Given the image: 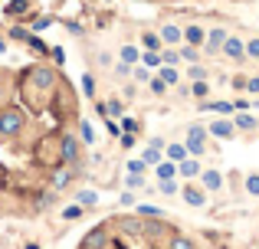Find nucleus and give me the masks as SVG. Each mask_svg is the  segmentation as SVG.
I'll use <instances>...</instances> for the list:
<instances>
[{"label": "nucleus", "instance_id": "nucleus-10", "mask_svg": "<svg viewBox=\"0 0 259 249\" xmlns=\"http://www.w3.org/2000/svg\"><path fill=\"white\" fill-rule=\"evenodd\" d=\"M230 122H233L236 131H256V128H259V118L253 115V112H233Z\"/></svg>", "mask_w": 259, "mask_h": 249}, {"label": "nucleus", "instance_id": "nucleus-3", "mask_svg": "<svg viewBox=\"0 0 259 249\" xmlns=\"http://www.w3.org/2000/svg\"><path fill=\"white\" fill-rule=\"evenodd\" d=\"M59 158H63L66 164H76V161L82 158V144H79V138L72 131L59 138Z\"/></svg>", "mask_w": 259, "mask_h": 249}, {"label": "nucleus", "instance_id": "nucleus-6", "mask_svg": "<svg viewBox=\"0 0 259 249\" xmlns=\"http://www.w3.org/2000/svg\"><path fill=\"white\" fill-rule=\"evenodd\" d=\"M220 53H223V56H230L233 63H243V59H246V49H243V39L240 36H227V39H223V46H220Z\"/></svg>", "mask_w": 259, "mask_h": 249}, {"label": "nucleus", "instance_id": "nucleus-16", "mask_svg": "<svg viewBox=\"0 0 259 249\" xmlns=\"http://www.w3.org/2000/svg\"><path fill=\"white\" fill-rule=\"evenodd\" d=\"M158 79L167 85V89H174V85L181 82V72H177V66H158Z\"/></svg>", "mask_w": 259, "mask_h": 249}, {"label": "nucleus", "instance_id": "nucleus-27", "mask_svg": "<svg viewBox=\"0 0 259 249\" xmlns=\"http://www.w3.org/2000/svg\"><path fill=\"white\" fill-rule=\"evenodd\" d=\"M190 95H194L197 102H203V98L210 95V85H207V79H197V82L190 85Z\"/></svg>", "mask_w": 259, "mask_h": 249}, {"label": "nucleus", "instance_id": "nucleus-7", "mask_svg": "<svg viewBox=\"0 0 259 249\" xmlns=\"http://www.w3.org/2000/svg\"><path fill=\"white\" fill-rule=\"evenodd\" d=\"M207 134H213V138H223V141H230L236 134V128L230 118H213V122L207 125Z\"/></svg>", "mask_w": 259, "mask_h": 249}, {"label": "nucleus", "instance_id": "nucleus-26", "mask_svg": "<svg viewBox=\"0 0 259 249\" xmlns=\"http://www.w3.org/2000/svg\"><path fill=\"white\" fill-rule=\"evenodd\" d=\"M115 125H118V131H128V134H138V131H141V125L135 122V118H128V115L115 118Z\"/></svg>", "mask_w": 259, "mask_h": 249}, {"label": "nucleus", "instance_id": "nucleus-18", "mask_svg": "<svg viewBox=\"0 0 259 249\" xmlns=\"http://www.w3.org/2000/svg\"><path fill=\"white\" fill-rule=\"evenodd\" d=\"M164 158L174 161V164H181V161L190 158V154H187V147H184V144H164Z\"/></svg>", "mask_w": 259, "mask_h": 249}, {"label": "nucleus", "instance_id": "nucleus-22", "mask_svg": "<svg viewBox=\"0 0 259 249\" xmlns=\"http://www.w3.org/2000/svg\"><path fill=\"white\" fill-rule=\"evenodd\" d=\"M161 56V66H181V56H177V46H164L158 53Z\"/></svg>", "mask_w": 259, "mask_h": 249}, {"label": "nucleus", "instance_id": "nucleus-21", "mask_svg": "<svg viewBox=\"0 0 259 249\" xmlns=\"http://www.w3.org/2000/svg\"><path fill=\"white\" fill-rule=\"evenodd\" d=\"M141 161H145L148 167H154L158 161H164V147H151V144H148V147H145V154H141Z\"/></svg>", "mask_w": 259, "mask_h": 249}, {"label": "nucleus", "instance_id": "nucleus-15", "mask_svg": "<svg viewBox=\"0 0 259 249\" xmlns=\"http://www.w3.org/2000/svg\"><path fill=\"white\" fill-rule=\"evenodd\" d=\"M203 36H207V33H203L197 23L184 26V43H187V46H197V49H200V46H203Z\"/></svg>", "mask_w": 259, "mask_h": 249}, {"label": "nucleus", "instance_id": "nucleus-24", "mask_svg": "<svg viewBox=\"0 0 259 249\" xmlns=\"http://www.w3.org/2000/svg\"><path fill=\"white\" fill-rule=\"evenodd\" d=\"M177 56L187 59V63H200V49H197V46H187V43L177 46Z\"/></svg>", "mask_w": 259, "mask_h": 249}, {"label": "nucleus", "instance_id": "nucleus-49", "mask_svg": "<svg viewBox=\"0 0 259 249\" xmlns=\"http://www.w3.org/2000/svg\"><path fill=\"white\" fill-rule=\"evenodd\" d=\"M246 92H249V95H259V76L246 79Z\"/></svg>", "mask_w": 259, "mask_h": 249}, {"label": "nucleus", "instance_id": "nucleus-38", "mask_svg": "<svg viewBox=\"0 0 259 249\" xmlns=\"http://www.w3.org/2000/svg\"><path fill=\"white\" fill-rule=\"evenodd\" d=\"M125 187H128V190H138V187H145V174H128V177H125Z\"/></svg>", "mask_w": 259, "mask_h": 249}, {"label": "nucleus", "instance_id": "nucleus-12", "mask_svg": "<svg viewBox=\"0 0 259 249\" xmlns=\"http://www.w3.org/2000/svg\"><path fill=\"white\" fill-rule=\"evenodd\" d=\"M197 177H200L203 190H210V193H213V190H220V187H223V174H220V171H200Z\"/></svg>", "mask_w": 259, "mask_h": 249}, {"label": "nucleus", "instance_id": "nucleus-2", "mask_svg": "<svg viewBox=\"0 0 259 249\" xmlns=\"http://www.w3.org/2000/svg\"><path fill=\"white\" fill-rule=\"evenodd\" d=\"M207 138H210V134H207V128H203V125H190L187 128V141H184V147H187L190 158H200V154H203Z\"/></svg>", "mask_w": 259, "mask_h": 249}, {"label": "nucleus", "instance_id": "nucleus-14", "mask_svg": "<svg viewBox=\"0 0 259 249\" xmlns=\"http://www.w3.org/2000/svg\"><path fill=\"white\" fill-rule=\"evenodd\" d=\"M200 112H210V115H233V102H210V98H203Z\"/></svg>", "mask_w": 259, "mask_h": 249}, {"label": "nucleus", "instance_id": "nucleus-42", "mask_svg": "<svg viewBox=\"0 0 259 249\" xmlns=\"http://www.w3.org/2000/svg\"><path fill=\"white\" fill-rule=\"evenodd\" d=\"M23 10H26V0H10V7H7V13H10V17H20Z\"/></svg>", "mask_w": 259, "mask_h": 249}, {"label": "nucleus", "instance_id": "nucleus-55", "mask_svg": "<svg viewBox=\"0 0 259 249\" xmlns=\"http://www.w3.org/2000/svg\"><path fill=\"white\" fill-rule=\"evenodd\" d=\"M56 204V197H53V193H43V197H39V207H53Z\"/></svg>", "mask_w": 259, "mask_h": 249}, {"label": "nucleus", "instance_id": "nucleus-45", "mask_svg": "<svg viewBox=\"0 0 259 249\" xmlns=\"http://www.w3.org/2000/svg\"><path fill=\"white\" fill-rule=\"evenodd\" d=\"M158 190L161 193H177V180H158Z\"/></svg>", "mask_w": 259, "mask_h": 249}, {"label": "nucleus", "instance_id": "nucleus-37", "mask_svg": "<svg viewBox=\"0 0 259 249\" xmlns=\"http://www.w3.org/2000/svg\"><path fill=\"white\" fill-rule=\"evenodd\" d=\"M82 213H85V210H82V207L76 204V200H72V204H69V207H66V210H63V220H79V217H82Z\"/></svg>", "mask_w": 259, "mask_h": 249}, {"label": "nucleus", "instance_id": "nucleus-57", "mask_svg": "<svg viewBox=\"0 0 259 249\" xmlns=\"http://www.w3.org/2000/svg\"><path fill=\"white\" fill-rule=\"evenodd\" d=\"M0 138H4V128H0Z\"/></svg>", "mask_w": 259, "mask_h": 249}, {"label": "nucleus", "instance_id": "nucleus-35", "mask_svg": "<svg viewBox=\"0 0 259 249\" xmlns=\"http://www.w3.org/2000/svg\"><path fill=\"white\" fill-rule=\"evenodd\" d=\"M167 249H197V246H194V239H187V236H171Z\"/></svg>", "mask_w": 259, "mask_h": 249}, {"label": "nucleus", "instance_id": "nucleus-8", "mask_svg": "<svg viewBox=\"0 0 259 249\" xmlns=\"http://www.w3.org/2000/svg\"><path fill=\"white\" fill-rule=\"evenodd\" d=\"M158 36H161V43H164V46H181V43H184V26L164 23V26L158 30Z\"/></svg>", "mask_w": 259, "mask_h": 249}, {"label": "nucleus", "instance_id": "nucleus-43", "mask_svg": "<svg viewBox=\"0 0 259 249\" xmlns=\"http://www.w3.org/2000/svg\"><path fill=\"white\" fill-rule=\"evenodd\" d=\"M82 92H85L89 98H95V79L89 76V72H85V76H82Z\"/></svg>", "mask_w": 259, "mask_h": 249}, {"label": "nucleus", "instance_id": "nucleus-44", "mask_svg": "<svg viewBox=\"0 0 259 249\" xmlns=\"http://www.w3.org/2000/svg\"><path fill=\"white\" fill-rule=\"evenodd\" d=\"M50 23H53V17H36V20H33V30H30V33H43Z\"/></svg>", "mask_w": 259, "mask_h": 249}, {"label": "nucleus", "instance_id": "nucleus-41", "mask_svg": "<svg viewBox=\"0 0 259 249\" xmlns=\"http://www.w3.org/2000/svg\"><path fill=\"white\" fill-rule=\"evenodd\" d=\"M243 49H246V56L259 59V39H243Z\"/></svg>", "mask_w": 259, "mask_h": 249}, {"label": "nucleus", "instance_id": "nucleus-32", "mask_svg": "<svg viewBox=\"0 0 259 249\" xmlns=\"http://www.w3.org/2000/svg\"><path fill=\"white\" fill-rule=\"evenodd\" d=\"M79 134H82V144H95V131H92V125H89L85 118L79 122Z\"/></svg>", "mask_w": 259, "mask_h": 249}, {"label": "nucleus", "instance_id": "nucleus-47", "mask_svg": "<svg viewBox=\"0 0 259 249\" xmlns=\"http://www.w3.org/2000/svg\"><path fill=\"white\" fill-rule=\"evenodd\" d=\"M115 76H118V79H128V76H132V66H128V63H118V66H115Z\"/></svg>", "mask_w": 259, "mask_h": 249}, {"label": "nucleus", "instance_id": "nucleus-34", "mask_svg": "<svg viewBox=\"0 0 259 249\" xmlns=\"http://www.w3.org/2000/svg\"><path fill=\"white\" fill-rule=\"evenodd\" d=\"M132 79H135L138 85H145L148 79H151V69H145V66H132Z\"/></svg>", "mask_w": 259, "mask_h": 249}, {"label": "nucleus", "instance_id": "nucleus-52", "mask_svg": "<svg viewBox=\"0 0 259 249\" xmlns=\"http://www.w3.org/2000/svg\"><path fill=\"white\" fill-rule=\"evenodd\" d=\"M121 226H125L128 233H141V223H138V220H125V223H121Z\"/></svg>", "mask_w": 259, "mask_h": 249}, {"label": "nucleus", "instance_id": "nucleus-5", "mask_svg": "<svg viewBox=\"0 0 259 249\" xmlns=\"http://www.w3.org/2000/svg\"><path fill=\"white\" fill-rule=\"evenodd\" d=\"M30 79H33V82H36L43 92H50L53 85H56V69H53V66H36V69L30 72Z\"/></svg>", "mask_w": 259, "mask_h": 249}, {"label": "nucleus", "instance_id": "nucleus-9", "mask_svg": "<svg viewBox=\"0 0 259 249\" xmlns=\"http://www.w3.org/2000/svg\"><path fill=\"white\" fill-rule=\"evenodd\" d=\"M181 197H184V204H187V207H203V204H207V190L197 187V184H184Z\"/></svg>", "mask_w": 259, "mask_h": 249}, {"label": "nucleus", "instance_id": "nucleus-48", "mask_svg": "<svg viewBox=\"0 0 259 249\" xmlns=\"http://www.w3.org/2000/svg\"><path fill=\"white\" fill-rule=\"evenodd\" d=\"M26 43H30V46H33V49H36V53H46V43H43V39L36 36V33H33V36L26 39Z\"/></svg>", "mask_w": 259, "mask_h": 249}, {"label": "nucleus", "instance_id": "nucleus-17", "mask_svg": "<svg viewBox=\"0 0 259 249\" xmlns=\"http://www.w3.org/2000/svg\"><path fill=\"white\" fill-rule=\"evenodd\" d=\"M141 46H145V53H161L164 49V43H161L158 33H141Z\"/></svg>", "mask_w": 259, "mask_h": 249}, {"label": "nucleus", "instance_id": "nucleus-1", "mask_svg": "<svg viewBox=\"0 0 259 249\" xmlns=\"http://www.w3.org/2000/svg\"><path fill=\"white\" fill-rule=\"evenodd\" d=\"M0 128H4V138H13L26 128V112L23 109H4L0 112Z\"/></svg>", "mask_w": 259, "mask_h": 249}, {"label": "nucleus", "instance_id": "nucleus-53", "mask_svg": "<svg viewBox=\"0 0 259 249\" xmlns=\"http://www.w3.org/2000/svg\"><path fill=\"white\" fill-rule=\"evenodd\" d=\"M95 112H99V118H108V105L99 102V98H95Z\"/></svg>", "mask_w": 259, "mask_h": 249}, {"label": "nucleus", "instance_id": "nucleus-30", "mask_svg": "<svg viewBox=\"0 0 259 249\" xmlns=\"http://www.w3.org/2000/svg\"><path fill=\"white\" fill-rule=\"evenodd\" d=\"M145 85H148V89H151V95H158V98H161V95H167V85H164V82H161V79H158V76H151V79H148V82H145Z\"/></svg>", "mask_w": 259, "mask_h": 249}, {"label": "nucleus", "instance_id": "nucleus-46", "mask_svg": "<svg viewBox=\"0 0 259 249\" xmlns=\"http://www.w3.org/2000/svg\"><path fill=\"white\" fill-rule=\"evenodd\" d=\"M135 144H138V138H135V134H128V131H121V147H125V151H132Z\"/></svg>", "mask_w": 259, "mask_h": 249}, {"label": "nucleus", "instance_id": "nucleus-20", "mask_svg": "<svg viewBox=\"0 0 259 249\" xmlns=\"http://www.w3.org/2000/svg\"><path fill=\"white\" fill-rule=\"evenodd\" d=\"M76 204L82 207V210H92V207L99 204V193H95V190H79L76 193Z\"/></svg>", "mask_w": 259, "mask_h": 249}, {"label": "nucleus", "instance_id": "nucleus-51", "mask_svg": "<svg viewBox=\"0 0 259 249\" xmlns=\"http://www.w3.org/2000/svg\"><path fill=\"white\" fill-rule=\"evenodd\" d=\"M230 85H233L236 92H246V76H233V82H230Z\"/></svg>", "mask_w": 259, "mask_h": 249}, {"label": "nucleus", "instance_id": "nucleus-19", "mask_svg": "<svg viewBox=\"0 0 259 249\" xmlns=\"http://www.w3.org/2000/svg\"><path fill=\"white\" fill-rule=\"evenodd\" d=\"M108 243V236H105V230H92V233H89V236H85V249H102V246H105Z\"/></svg>", "mask_w": 259, "mask_h": 249}, {"label": "nucleus", "instance_id": "nucleus-31", "mask_svg": "<svg viewBox=\"0 0 259 249\" xmlns=\"http://www.w3.org/2000/svg\"><path fill=\"white\" fill-rule=\"evenodd\" d=\"M135 207H138V213H141V217H154V220H158V217H164V210H161V207H151V204H135Z\"/></svg>", "mask_w": 259, "mask_h": 249}, {"label": "nucleus", "instance_id": "nucleus-25", "mask_svg": "<svg viewBox=\"0 0 259 249\" xmlns=\"http://www.w3.org/2000/svg\"><path fill=\"white\" fill-rule=\"evenodd\" d=\"M69 180H72V171H56V174L50 177V187H53V190H63Z\"/></svg>", "mask_w": 259, "mask_h": 249}, {"label": "nucleus", "instance_id": "nucleus-58", "mask_svg": "<svg viewBox=\"0 0 259 249\" xmlns=\"http://www.w3.org/2000/svg\"><path fill=\"white\" fill-rule=\"evenodd\" d=\"M0 190H4V180H0Z\"/></svg>", "mask_w": 259, "mask_h": 249}, {"label": "nucleus", "instance_id": "nucleus-50", "mask_svg": "<svg viewBox=\"0 0 259 249\" xmlns=\"http://www.w3.org/2000/svg\"><path fill=\"white\" fill-rule=\"evenodd\" d=\"M118 200H121V207H135V204H138V200H135V193H132V190H125V193H121Z\"/></svg>", "mask_w": 259, "mask_h": 249}, {"label": "nucleus", "instance_id": "nucleus-36", "mask_svg": "<svg viewBox=\"0 0 259 249\" xmlns=\"http://www.w3.org/2000/svg\"><path fill=\"white\" fill-rule=\"evenodd\" d=\"M125 171H128V174H145L148 164H145L141 158H135V161H125Z\"/></svg>", "mask_w": 259, "mask_h": 249}, {"label": "nucleus", "instance_id": "nucleus-56", "mask_svg": "<svg viewBox=\"0 0 259 249\" xmlns=\"http://www.w3.org/2000/svg\"><path fill=\"white\" fill-rule=\"evenodd\" d=\"M0 53H7V39L4 36H0Z\"/></svg>", "mask_w": 259, "mask_h": 249}, {"label": "nucleus", "instance_id": "nucleus-33", "mask_svg": "<svg viewBox=\"0 0 259 249\" xmlns=\"http://www.w3.org/2000/svg\"><path fill=\"white\" fill-rule=\"evenodd\" d=\"M187 79H190V82H197V79H207V66H200V63L187 66Z\"/></svg>", "mask_w": 259, "mask_h": 249}, {"label": "nucleus", "instance_id": "nucleus-39", "mask_svg": "<svg viewBox=\"0 0 259 249\" xmlns=\"http://www.w3.org/2000/svg\"><path fill=\"white\" fill-rule=\"evenodd\" d=\"M105 105H108V118H121L125 115V105H121L118 98H112V102H105Z\"/></svg>", "mask_w": 259, "mask_h": 249}, {"label": "nucleus", "instance_id": "nucleus-29", "mask_svg": "<svg viewBox=\"0 0 259 249\" xmlns=\"http://www.w3.org/2000/svg\"><path fill=\"white\" fill-rule=\"evenodd\" d=\"M243 184H246V193H249V197H259V171L246 174V180H243Z\"/></svg>", "mask_w": 259, "mask_h": 249}, {"label": "nucleus", "instance_id": "nucleus-40", "mask_svg": "<svg viewBox=\"0 0 259 249\" xmlns=\"http://www.w3.org/2000/svg\"><path fill=\"white\" fill-rule=\"evenodd\" d=\"M30 36H33V33L26 30V26H13V30H10V39H20V43H26Z\"/></svg>", "mask_w": 259, "mask_h": 249}, {"label": "nucleus", "instance_id": "nucleus-23", "mask_svg": "<svg viewBox=\"0 0 259 249\" xmlns=\"http://www.w3.org/2000/svg\"><path fill=\"white\" fill-rule=\"evenodd\" d=\"M118 56H121V63H128V66H138V56H141V49H138V46H132V43H128V46H121V53H118Z\"/></svg>", "mask_w": 259, "mask_h": 249}, {"label": "nucleus", "instance_id": "nucleus-4", "mask_svg": "<svg viewBox=\"0 0 259 249\" xmlns=\"http://www.w3.org/2000/svg\"><path fill=\"white\" fill-rule=\"evenodd\" d=\"M230 33L223 30V26H213V30H207V36H203V46L200 49L207 53V56H220V46H223V39H227Z\"/></svg>", "mask_w": 259, "mask_h": 249}, {"label": "nucleus", "instance_id": "nucleus-54", "mask_svg": "<svg viewBox=\"0 0 259 249\" xmlns=\"http://www.w3.org/2000/svg\"><path fill=\"white\" fill-rule=\"evenodd\" d=\"M115 59H112V53H99V66H112Z\"/></svg>", "mask_w": 259, "mask_h": 249}, {"label": "nucleus", "instance_id": "nucleus-13", "mask_svg": "<svg viewBox=\"0 0 259 249\" xmlns=\"http://www.w3.org/2000/svg\"><path fill=\"white\" fill-rule=\"evenodd\" d=\"M151 171H154V177H158V180H174L177 177V164H174V161H167V158L158 161Z\"/></svg>", "mask_w": 259, "mask_h": 249}, {"label": "nucleus", "instance_id": "nucleus-28", "mask_svg": "<svg viewBox=\"0 0 259 249\" xmlns=\"http://www.w3.org/2000/svg\"><path fill=\"white\" fill-rule=\"evenodd\" d=\"M138 66H145V69H158V66H161V56H158V53H141V56H138Z\"/></svg>", "mask_w": 259, "mask_h": 249}, {"label": "nucleus", "instance_id": "nucleus-11", "mask_svg": "<svg viewBox=\"0 0 259 249\" xmlns=\"http://www.w3.org/2000/svg\"><path fill=\"white\" fill-rule=\"evenodd\" d=\"M203 167H200V161L197 158H184L181 164H177V174H181L184 180H197V174H200Z\"/></svg>", "mask_w": 259, "mask_h": 249}]
</instances>
